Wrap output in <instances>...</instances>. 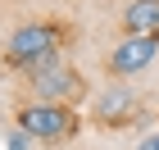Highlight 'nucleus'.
Listing matches in <instances>:
<instances>
[{
	"mask_svg": "<svg viewBox=\"0 0 159 150\" xmlns=\"http://www.w3.org/2000/svg\"><path fill=\"white\" fill-rule=\"evenodd\" d=\"M155 59H159V37H118L105 55V73L114 82H127V77L146 73Z\"/></svg>",
	"mask_w": 159,
	"mask_h": 150,
	"instance_id": "5",
	"label": "nucleus"
},
{
	"mask_svg": "<svg viewBox=\"0 0 159 150\" xmlns=\"http://www.w3.org/2000/svg\"><path fill=\"white\" fill-rule=\"evenodd\" d=\"M37 146V141L27 137V132H18V127H9V132H5V150H32Z\"/></svg>",
	"mask_w": 159,
	"mask_h": 150,
	"instance_id": "7",
	"label": "nucleus"
},
{
	"mask_svg": "<svg viewBox=\"0 0 159 150\" xmlns=\"http://www.w3.org/2000/svg\"><path fill=\"white\" fill-rule=\"evenodd\" d=\"M73 46V23H64V18H27L18 23L5 37L0 46V68H9V73H37L46 64L64 59V50Z\"/></svg>",
	"mask_w": 159,
	"mask_h": 150,
	"instance_id": "1",
	"label": "nucleus"
},
{
	"mask_svg": "<svg viewBox=\"0 0 159 150\" xmlns=\"http://www.w3.org/2000/svg\"><path fill=\"white\" fill-rule=\"evenodd\" d=\"M27 100H46V105H82V100H91L96 91H91V77L77 68V64L68 59H55L46 64V68H37V73H27Z\"/></svg>",
	"mask_w": 159,
	"mask_h": 150,
	"instance_id": "3",
	"label": "nucleus"
},
{
	"mask_svg": "<svg viewBox=\"0 0 159 150\" xmlns=\"http://www.w3.org/2000/svg\"><path fill=\"white\" fill-rule=\"evenodd\" d=\"M82 114L73 105H46V100H23L18 109H14V127L27 132V137L37 141V146H64V141H73L82 132Z\"/></svg>",
	"mask_w": 159,
	"mask_h": 150,
	"instance_id": "2",
	"label": "nucleus"
},
{
	"mask_svg": "<svg viewBox=\"0 0 159 150\" xmlns=\"http://www.w3.org/2000/svg\"><path fill=\"white\" fill-rule=\"evenodd\" d=\"M136 114H141V96L127 82H109V87H96L91 109H86V123L105 127V132H118V127L136 123Z\"/></svg>",
	"mask_w": 159,
	"mask_h": 150,
	"instance_id": "4",
	"label": "nucleus"
},
{
	"mask_svg": "<svg viewBox=\"0 0 159 150\" xmlns=\"http://www.w3.org/2000/svg\"><path fill=\"white\" fill-rule=\"evenodd\" d=\"M118 27L123 37H159V0H127Z\"/></svg>",
	"mask_w": 159,
	"mask_h": 150,
	"instance_id": "6",
	"label": "nucleus"
},
{
	"mask_svg": "<svg viewBox=\"0 0 159 150\" xmlns=\"http://www.w3.org/2000/svg\"><path fill=\"white\" fill-rule=\"evenodd\" d=\"M132 150H159V132H150V137H141Z\"/></svg>",
	"mask_w": 159,
	"mask_h": 150,
	"instance_id": "8",
	"label": "nucleus"
}]
</instances>
